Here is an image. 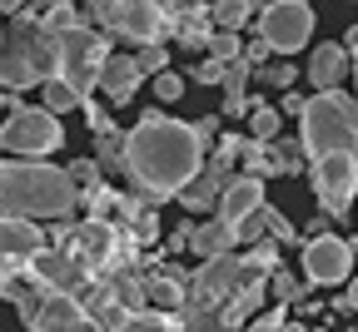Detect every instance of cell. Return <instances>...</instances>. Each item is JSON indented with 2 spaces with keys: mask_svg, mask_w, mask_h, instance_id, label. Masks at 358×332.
<instances>
[{
  "mask_svg": "<svg viewBox=\"0 0 358 332\" xmlns=\"http://www.w3.org/2000/svg\"><path fill=\"white\" fill-rule=\"evenodd\" d=\"M303 159L313 169V194L329 218H343L358 194V100L343 89L303 100Z\"/></svg>",
  "mask_w": 358,
  "mask_h": 332,
  "instance_id": "cell-1",
  "label": "cell"
},
{
  "mask_svg": "<svg viewBox=\"0 0 358 332\" xmlns=\"http://www.w3.org/2000/svg\"><path fill=\"white\" fill-rule=\"evenodd\" d=\"M199 169H204V139L194 134V124L150 110L124 134V174L145 199H179L199 179Z\"/></svg>",
  "mask_w": 358,
  "mask_h": 332,
  "instance_id": "cell-2",
  "label": "cell"
},
{
  "mask_svg": "<svg viewBox=\"0 0 358 332\" xmlns=\"http://www.w3.org/2000/svg\"><path fill=\"white\" fill-rule=\"evenodd\" d=\"M80 204V188L70 179V169L45 164V159H6L0 164V213L15 218H55L65 223Z\"/></svg>",
  "mask_w": 358,
  "mask_h": 332,
  "instance_id": "cell-3",
  "label": "cell"
},
{
  "mask_svg": "<svg viewBox=\"0 0 358 332\" xmlns=\"http://www.w3.org/2000/svg\"><path fill=\"white\" fill-rule=\"evenodd\" d=\"M55 80V35H45L40 15L20 10L0 45V84L6 89H35Z\"/></svg>",
  "mask_w": 358,
  "mask_h": 332,
  "instance_id": "cell-4",
  "label": "cell"
},
{
  "mask_svg": "<svg viewBox=\"0 0 358 332\" xmlns=\"http://www.w3.org/2000/svg\"><path fill=\"white\" fill-rule=\"evenodd\" d=\"M105 60H110V45L100 40V30L70 25V30L55 35V80H65L80 100H90V89L100 84Z\"/></svg>",
  "mask_w": 358,
  "mask_h": 332,
  "instance_id": "cell-5",
  "label": "cell"
},
{
  "mask_svg": "<svg viewBox=\"0 0 358 332\" xmlns=\"http://www.w3.org/2000/svg\"><path fill=\"white\" fill-rule=\"evenodd\" d=\"M60 139H65V129H60V114H50V110L15 105L10 119L0 124V144L20 159H45L50 149H60Z\"/></svg>",
  "mask_w": 358,
  "mask_h": 332,
  "instance_id": "cell-6",
  "label": "cell"
},
{
  "mask_svg": "<svg viewBox=\"0 0 358 332\" xmlns=\"http://www.w3.org/2000/svg\"><path fill=\"white\" fill-rule=\"evenodd\" d=\"M95 15H105V25L134 45H155L169 25V0H95Z\"/></svg>",
  "mask_w": 358,
  "mask_h": 332,
  "instance_id": "cell-7",
  "label": "cell"
},
{
  "mask_svg": "<svg viewBox=\"0 0 358 332\" xmlns=\"http://www.w3.org/2000/svg\"><path fill=\"white\" fill-rule=\"evenodd\" d=\"M313 35V10L303 6V0H268V6L259 10V40L268 45V50L279 55H294L303 50Z\"/></svg>",
  "mask_w": 358,
  "mask_h": 332,
  "instance_id": "cell-8",
  "label": "cell"
},
{
  "mask_svg": "<svg viewBox=\"0 0 358 332\" xmlns=\"http://www.w3.org/2000/svg\"><path fill=\"white\" fill-rule=\"evenodd\" d=\"M25 278L40 282V288H50V293H70V298H80L90 282H95L65 248H40V253L25 263Z\"/></svg>",
  "mask_w": 358,
  "mask_h": 332,
  "instance_id": "cell-9",
  "label": "cell"
},
{
  "mask_svg": "<svg viewBox=\"0 0 358 332\" xmlns=\"http://www.w3.org/2000/svg\"><path fill=\"white\" fill-rule=\"evenodd\" d=\"M353 273V248L348 239H338V233H319V239H308L303 248V278L319 282V288H334V282H343Z\"/></svg>",
  "mask_w": 358,
  "mask_h": 332,
  "instance_id": "cell-10",
  "label": "cell"
},
{
  "mask_svg": "<svg viewBox=\"0 0 358 332\" xmlns=\"http://www.w3.org/2000/svg\"><path fill=\"white\" fill-rule=\"evenodd\" d=\"M239 174H234V159H224V154H214L204 169H199V179L185 188V194H179V204L185 209H194V213H209L214 209V199L224 194V188H229Z\"/></svg>",
  "mask_w": 358,
  "mask_h": 332,
  "instance_id": "cell-11",
  "label": "cell"
},
{
  "mask_svg": "<svg viewBox=\"0 0 358 332\" xmlns=\"http://www.w3.org/2000/svg\"><path fill=\"white\" fill-rule=\"evenodd\" d=\"M40 248H45L40 223L15 218V213H0V258H10V263H20V268H25Z\"/></svg>",
  "mask_w": 358,
  "mask_h": 332,
  "instance_id": "cell-12",
  "label": "cell"
},
{
  "mask_svg": "<svg viewBox=\"0 0 358 332\" xmlns=\"http://www.w3.org/2000/svg\"><path fill=\"white\" fill-rule=\"evenodd\" d=\"M264 209V179H254V174H239L229 188L219 194V218L229 223V228H239L249 213H259Z\"/></svg>",
  "mask_w": 358,
  "mask_h": 332,
  "instance_id": "cell-13",
  "label": "cell"
},
{
  "mask_svg": "<svg viewBox=\"0 0 358 332\" xmlns=\"http://www.w3.org/2000/svg\"><path fill=\"white\" fill-rule=\"evenodd\" d=\"M140 84H145L140 60H134V55H115V50H110V60H105V70H100V89L110 94V105H129L134 94H140Z\"/></svg>",
  "mask_w": 358,
  "mask_h": 332,
  "instance_id": "cell-14",
  "label": "cell"
},
{
  "mask_svg": "<svg viewBox=\"0 0 358 332\" xmlns=\"http://www.w3.org/2000/svg\"><path fill=\"white\" fill-rule=\"evenodd\" d=\"M353 70V55L343 50V45L334 40V45H319V50L308 55V84L319 89V94H329V89H338L343 84V75Z\"/></svg>",
  "mask_w": 358,
  "mask_h": 332,
  "instance_id": "cell-15",
  "label": "cell"
},
{
  "mask_svg": "<svg viewBox=\"0 0 358 332\" xmlns=\"http://www.w3.org/2000/svg\"><path fill=\"white\" fill-rule=\"evenodd\" d=\"M234 243H239V233L224 223V218H209V223H199L194 228V239H189V248L199 253V258H219V253H234Z\"/></svg>",
  "mask_w": 358,
  "mask_h": 332,
  "instance_id": "cell-16",
  "label": "cell"
},
{
  "mask_svg": "<svg viewBox=\"0 0 358 332\" xmlns=\"http://www.w3.org/2000/svg\"><path fill=\"white\" fill-rule=\"evenodd\" d=\"M185 293H189V282L174 278V273H159V278L145 282V298H155L159 312H179V308H185Z\"/></svg>",
  "mask_w": 358,
  "mask_h": 332,
  "instance_id": "cell-17",
  "label": "cell"
},
{
  "mask_svg": "<svg viewBox=\"0 0 358 332\" xmlns=\"http://www.w3.org/2000/svg\"><path fill=\"white\" fill-rule=\"evenodd\" d=\"M249 15H254V6H249V0H214V6H209V20H214V30H244L249 25Z\"/></svg>",
  "mask_w": 358,
  "mask_h": 332,
  "instance_id": "cell-18",
  "label": "cell"
},
{
  "mask_svg": "<svg viewBox=\"0 0 358 332\" xmlns=\"http://www.w3.org/2000/svg\"><path fill=\"white\" fill-rule=\"evenodd\" d=\"M115 332H185V322H179L174 312H150L145 308V312H134L129 322H120Z\"/></svg>",
  "mask_w": 358,
  "mask_h": 332,
  "instance_id": "cell-19",
  "label": "cell"
},
{
  "mask_svg": "<svg viewBox=\"0 0 358 332\" xmlns=\"http://www.w3.org/2000/svg\"><path fill=\"white\" fill-rule=\"evenodd\" d=\"M40 89H45V110H50V114H70V110H80V105H85L65 80H45Z\"/></svg>",
  "mask_w": 358,
  "mask_h": 332,
  "instance_id": "cell-20",
  "label": "cell"
},
{
  "mask_svg": "<svg viewBox=\"0 0 358 332\" xmlns=\"http://www.w3.org/2000/svg\"><path fill=\"white\" fill-rule=\"evenodd\" d=\"M249 139H259V144H274V139H279V110L254 105V110H249Z\"/></svg>",
  "mask_w": 358,
  "mask_h": 332,
  "instance_id": "cell-21",
  "label": "cell"
},
{
  "mask_svg": "<svg viewBox=\"0 0 358 332\" xmlns=\"http://www.w3.org/2000/svg\"><path fill=\"white\" fill-rule=\"evenodd\" d=\"M268 154H274V174H299V164H303V139H274Z\"/></svg>",
  "mask_w": 358,
  "mask_h": 332,
  "instance_id": "cell-22",
  "label": "cell"
},
{
  "mask_svg": "<svg viewBox=\"0 0 358 332\" xmlns=\"http://www.w3.org/2000/svg\"><path fill=\"white\" fill-rule=\"evenodd\" d=\"M249 75H254V65L239 55V60H229L224 65V75H219V84H224V94H244V84H249Z\"/></svg>",
  "mask_w": 358,
  "mask_h": 332,
  "instance_id": "cell-23",
  "label": "cell"
},
{
  "mask_svg": "<svg viewBox=\"0 0 358 332\" xmlns=\"http://www.w3.org/2000/svg\"><path fill=\"white\" fill-rule=\"evenodd\" d=\"M150 89H155V100H159V105H174L179 94H185V75H174V70H159Z\"/></svg>",
  "mask_w": 358,
  "mask_h": 332,
  "instance_id": "cell-24",
  "label": "cell"
},
{
  "mask_svg": "<svg viewBox=\"0 0 358 332\" xmlns=\"http://www.w3.org/2000/svg\"><path fill=\"white\" fill-rule=\"evenodd\" d=\"M209 55L224 60V65L239 60V55H244V50H239V35H234V30H214V35H209Z\"/></svg>",
  "mask_w": 358,
  "mask_h": 332,
  "instance_id": "cell-25",
  "label": "cell"
},
{
  "mask_svg": "<svg viewBox=\"0 0 358 332\" xmlns=\"http://www.w3.org/2000/svg\"><path fill=\"white\" fill-rule=\"evenodd\" d=\"M264 233H268L274 243H294V239H299V233H294V223H289L279 209H268V204H264Z\"/></svg>",
  "mask_w": 358,
  "mask_h": 332,
  "instance_id": "cell-26",
  "label": "cell"
},
{
  "mask_svg": "<svg viewBox=\"0 0 358 332\" xmlns=\"http://www.w3.org/2000/svg\"><path fill=\"white\" fill-rule=\"evenodd\" d=\"M100 164L124 174V134H100Z\"/></svg>",
  "mask_w": 358,
  "mask_h": 332,
  "instance_id": "cell-27",
  "label": "cell"
},
{
  "mask_svg": "<svg viewBox=\"0 0 358 332\" xmlns=\"http://www.w3.org/2000/svg\"><path fill=\"white\" fill-rule=\"evenodd\" d=\"M70 179H75V188H85V194H90V188H100V164H95V159H75V164H70Z\"/></svg>",
  "mask_w": 358,
  "mask_h": 332,
  "instance_id": "cell-28",
  "label": "cell"
},
{
  "mask_svg": "<svg viewBox=\"0 0 358 332\" xmlns=\"http://www.w3.org/2000/svg\"><path fill=\"white\" fill-rule=\"evenodd\" d=\"M264 288H274V298H284V303H289V298H299V278H294L289 268H274Z\"/></svg>",
  "mask_w": 358,
  "mask_h": 332,
  "instance_id": "cell-29",
  "label": "cell"
},
{
  "mask_svg": "<svg viewBox=\"0 0 358 332\" xmlns=\"http://www.w3.org/2000/svg\"><path fill=\"white\" fill-rule=\"evenodd\" d=\"M134 60H140V75H159V70H169V55L159 50V45H145V50L134 55Z\"/></svg>",
  "mask_w": 358,
  "mask_h": 332,
  "instance_id": "cell-30",
  "label": "cell"
},
{
  "mask_svg": "<svg viewBox=\"0 0 358 332\" xmlns=\"http://www.w3.org/2000/svg\"><path fill=\"white\" fill-rule=\"evenodd\" d=\"M80 110L90 114V129H95V139H100V134H115V119H110V114H105V110H100L95 100H85Z\"/></svg>",
  "mask_w": 358,
  "mask_h": 332,
  "instance_id": "cell-31",
  "label": "cell"
},
{
  "mask_svg": "<svg viewBox=\"0 0 358 332\" xmlns=\"http://www.w3.org/2000/svg\"><path fill=\"white\" fill-rule=\"evenodd\" d=\"M25 268L20 263H10V258H0V298H10V288H15V278H20Z\"/></svg>",
  "mask_w": 358,
  "mask_h": 332,
  "instance_id": "cell-32",
  "label": "cell"
},
{
  "mask_svg": "<svg viewBox=\"0 0 358 332\" xmlns=\"http://www.w3.org/2000/svg\"><path fill=\"white\" fill-rule=\"evenodd\" d=\"M264 84H274V89L294 84V65H268V70H264Z\"/></svg>",
  "mask_w": 358,
  "mask_h": 332,
  "instance_id": "cell-33",
  "label": "cell"
},
{
  "mask_svg": "<svg viewBox=\"0 0 358 332\" xmlns=\"http://www.w3.org/2000/svg\"><path fill=\"white\" fill-rule=\"evenodd\" d=\"M219 75H224V60H214V55H204V65L194 70V80H204V84H219Z\"/></svg>",
  "mask_w": 358,
  "mask_h": 332,
  "instance_id": "cell-34",
  "label": "cell"
},
{
  "mask_svg": "<svg viewBox=\"0 0 358 332\" xmlns=\"http://www.w3.org/2000/svg\"><path fill=\"white\" fill-rule=\"evenodd\" d=\"M169 15H204V0H169Z\"/></svg>",
  "mask_w": 358,
  "mask_h": 332,
  "instance_id": "cell-35",
  "label": "cell"
},
{
  "mask_svg": "<svg viewBox=\"0 0 358 332\" xmlns=\"http://www.w3.org/2000/svg\"><path fill=\"white\" fill-rule=\"evenodd\" d=\"M264 55H274V50H268V45H264V40H254V45H249V50H244V60H249L254 70L264 65Z\"/></svg>",
  "mask_w": 358,
  "mask_h": 332,
  "instance_id": "cell-36",
  "label": "cell"
},
{
  "mask_svg": "<svg viewBox=\"0 0 358 332\" xmlns=\"http://www.w3.org/2000/svg\"><path fill=\"white\" fill-rule=\"evenodd\" d=\"M224 114H249V100L244 94H224Z\"/></svg>",
  "mask_w": 358,
  "mask_h": 332,
  "instance_id": "cell-37",
  "label": "cell"
},
{
  "mask_svg": "<svg viewBox=\"0 0 358 332\" xmlns=\"http://www.w3.org/2000/svg\"><path fill=\"white\" fill-rule=\"evenodd\" d=\"M303 100L308 94H284V114H303Z\"/></svg>",
  "mask_w": 358,
  "mask_h": 332,
  "instance_id": "cell-38",
  "label": "cell"
},
{
  "mask_svg": "<svg viewBox=\"0 0 358 332\" xmlns=\"http://www.w3.org/2000/svg\"><path fill=\"white\" fill-rule=\"evenodd\" d=\"M25 10V0H0V15H20Z\"/></svg>",
  "mask_w": 358,
  "mask_h": 332,
  "instance_id": "cell-39",
  "label": "cell"
},
{
  "mask_svg": "<svg viewBox=\"0 0 358 332\" xmlns=\"http://www.w3.org/2000/svg\"><path fill=\"white\" fill-rule=\"evenodd\" d=\"M343 50H358V25L348 30V40H343Z\"/></svg>",
  "mask_w": 358,
  "mask_h": 332,
  "instance_id": "cell-40",
  "label": "cell"
},
{
  "mask_svg": "<svg viewBox=\"0 0 358 332\" xmlns=\"http://www.w3.org/2000/svg\"><path fill=\"white\" fill-rule=\"evenodd\" d=\"M348 308L358 312V278H353V288H348Z\"/></svg>",
  "mask_w": 358,
  "mask_h": 332,
  "instance_id": "cell-41",
  "label": "cell"
},
{
  "mask_svg": "<svg viewBox=\"0 0 358 332\" xmlns=\"http://www.w3.org/2000/svg\"><path fill=\"white\" fill-rule=\"evenodd\" d=\"M6 105H15V100H10V94H6V84H0V110H6Z\"/></svg>",
  "mask_w": 358,
  "mask_h": 332,
  "instance_id": "cell-42",
  "label": "cell"
},
{
  "mask_svg": "<svg viewBox=\"0 0 358 332\" xmlns=\"http://www.w3.org/2000/svg\"><path fill=\"white\" fill-rule=\"evenodd\" d=\"M348 55H353V84H358V50H348Z\"/></svg>",
  "mask_w": 358,
  "mask_h": 332,
  "instance_id": "cell-43",
  "label": "cell"
},
{
  "mask_svg": "<svg viewBox=\"0 0 358 332\" xmlns=\"http://www.w3.org/2000/svg\"><path fill=\"white\" fill-rule=\"evenodd\" d=\"M348 248H353V258H358V233H353V239H348Z\"/></svg>",
  "mask_w": 358,
  "mask_h": 332,
  "instance_id": "cell-44",
  "label": "cell"
},
{
  "mask_svg": "<svg viewBox=\"0 0 358 332\" xmlns=\"http://www.w3.org/2000/svg\"><path fill=\"white\" fill-rule=\"evenodd\" d=\"M45 6H70V0H45Z\"/></svg>",
  "mask_w": 358,
  "mask_h": 332,
  "instance_id": "cell-45",
  "label": "cell"
},
{
  "mask_svg": "<svg viewBox=\"0 0 358 332\" xmlns=\"http://www.w3.org/2000/svg\"><path fill=\"white\" fill-rule=\"evenodd\" d=\"M249 6H254V10H264V0H249Z\"/></svg>",
  "mask_w": 358,
  "mask_h": 332,
  "instance_id": "cell-46",
  "label": "cell"
},
{
  "mask_svg": "<svg viewBox=\"0 0 358 332\" xmlns=\"http://www.w3.org/2000/svg\"><path fill=\"white\" fill-rule=\"evenodd\" d=\"M0 45H6V30H0Z\"/></svg>",
  "mask_w": 358,
  "mask_h": 332,
  "instance_id": "cell-47",
  "label": "cell"
},
{
  "mask_svg": "<svg viewBox=\"0 0 358 332\" xmlns=\"http://www.w3.org/2000/svg\"><path fill=\"white\" fill-rule=\"evenodd\" d=\"M303 6H308V0H303Z\"/></svg>",
  "mask_w": 358,
  "mask_h": 332,
  "instance_id": "cell-48",
  "label": "cell"
}]
</instances>
